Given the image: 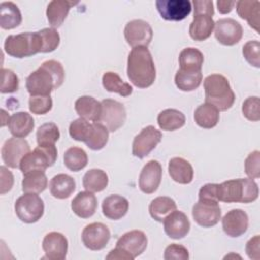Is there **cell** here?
I'll return each mask as SVG.
<instances>
[{"label": "cell", "instance_id": "cell-1", "mask_svg": "<svg viewBox=\"0 0 260 260\" xmlns=\"http://www.w3.org/2000/svg\"><path fill=\"white\" fill-rule=\"evenodd\" d=\"M64 78L63 65L56 60H47L26 77L25 87L30 96L50 95L63 84Z\"/></svg>", "mask_w": 260, "mask_h": 260}, {"label": "cell", "instance_id": "cell-2", "mask_svg": "<svg viewBox=\"0 0 260 260\" xmlns=\"http://www.w3.org/2000/svg\"><path fill=\"white\" fill-rule=\"evenodd\" d=\"M127 76L138 88H147L153 84L156 69L146 47H135L130 51L127 59Z\"/></svg>", "mask_w": 260, "mask_h": 260}, {"label": "cell", "instance_id": "cell-3", "mask_svg": "<svg viewBox=\"0 0 260 260\" xmlns=\"http://www.w3.org/2000/svg\"><path fill=\"white\" fill-rule=\"evenodd\" d=\"M258 195V185L250 178L233 179L217 184V199L221 202L250 203L255 201Z\"/></svg>", "mask_w": 260, "mask_h": 260}, {"label": "cell", "instance_id": "cell-4", "mask_svg": "<svg viewBox=\"0 0 260 260\" xmlns=\"http://www.w3.org/2000/svg\"><path fill=\"white\" fill-rule=\"evenodd\" d=\"M203 86L205 91V103L214 106L219 112L232 108L236 95L225 76L218 73L210 74L205 77Z\"/></svg>", "mask_w": 260, "mask_h": 260}, {"label": "cell", "instance_id": "cell-5", "mask_svg": "<svg viewBox=\"0 0 260 260\" xmlns=\"http://www.w3.org/2000/svg\"><path fill=\"white\" fill-rule=\"evenodd\" d=\"M192 3L194 18L189 26V35L194 41H205L211 36L214 28L213 2L211 0H194Z\"/></svg>", "mask_w": 260, "mask_h": 260}, {"label": "cell", "instance_id": "cell-6", "mask_svg": "<svg viewBox=\"0 0 260 260\" xmlns=\"http://www.w3.org/2000/svg\"><path fill=\"white\" fill-rule=\"evenodd\" d=\"M4 51L14 58H25L34 56L42 51V40L38 31L10 35L5 39Z\"/></svg>", "mask_w": 260, "mask_h": 260}, {"label": "cell", "instance_id": "cell-7", "mask_svg": "<svg viewBox=\"0 0 260 260\" xmlns=\"http://www.w3.org/2000/svg\"><path fill=\"white\" fill-rule=\"evenodd\" d=\"M58 157V150L55 144L52 145H38L32 151L27 152L19 164V169L22 174L35 170L45 171L52 167Z\"/></svg>", "mask_w": 260, "mask_h": 260}, {"label": "cell", "instance_id": "cell-8", "mask_svg": "<svg viewBox=\"0 0 260 260\" xmlns=\"http://www.w3.org/2000/svg\"><path fill=\"white\" fill-rule=\"evenodd\" d=\"M14 210L22 222L34 223L43 216L45 205L43 199L38 194L24 193L16 199Z\"/></svg>", "mask_w": 260, "mask_h": 260}, {"label": "cell", "instance_id": "cell-9", "mask_svg": "<svg viewBox=\"0 0 260 260\" xmlns=\"http://www.w3.org/2000/svg\"><path fill=\"white\" fill-rule=\"evenodd\" d=\"M101 104L102 111L98 122L103 124L110 132L117 131L126 121L127 114L124 105L112 99H105Z\"/></svg>", "mask_w": 260, "mask_h": 260}, {"label": "cell", "instance_id": "cell-10", "mask_svg": "<svg viewBox=\"0 0 260 260\" xmlns=\"http://www.w3.org/2000/svg\"><path fill=\"white\" fill-rule=\"evenodd\" d=\"M162 134L154 126L148 125L144 127L133 139L132 154L138 158L147 156L160 142Z\"/></svg>", "mask_w": 260, "mask_h": 260}, {"label": "cell", "instance_id": "cell-11", "mask_svg": "<svg viewBox=\"0 0 260 260\" xmlns=\"http://www.w3.org/2000/svg\"><path fill=\"white\" fill-rule=\"evenodd\" d=\"M124 37L127 44L132 47H148L153 38L150 24L142 19H133L127 22L124 28Z\"/></svg>", "mask_w": 260, "mask_h": 260}, {"label": "cell", "instance_id": "cell-12", "mask_svg": "<svg viewBox=\"0 0 260 260\" xmlns=\"http://www.w3.org/2000/svg\"><path fill=\"white\" fill-rule=\"evenodd\" d=\"M30 151V146L24 138H8L1 148V157L3 162L12 169L19 168L22 157Z\"/></svg>", "mask_w": 260, "mask_h": 260}, {"label": "cell", "instance_id": "cell-13", "mask_svg": "<svg viewBox=\"0 0 260 260\" xmlns=\"http://www.w3.org/2000/svg\"><path fill=\"white\" fill-rule=\"evenodd\" d=\"M192 216L194 221L202 228H211L221 218V209L218 202L198 200L193 205Z\"/></svg>", "mask_w": 260, "mask_h": 260}, {"label": "cell", "instance_id": "cell-14", "mask_svg": "<svg viewBox=\"0 0 260 260\" xmlns=\"http://www.w3.org/2000/svg\"><path fill=\"white\" fill-rule=\"evenodd\" d=\"M110 239L111 232L109 228L102 222L89 223L81 233L83 245L92 251H100L104 249L108 245Z\"/></svg>", "mask_w": 260, "mask_h": 260}, {"label": "cell", "instance_id": "cell-15", "mask_svg": "<svg viewBox=\"0 0 260 260\" xmlns=\"http://www.w3.org/2000/svg\"><path fill=\"white\" fill-rule=\"evenodd\" d=\"M214 37L223 46H234L241 41L243 27L233 18H221L214 23Z\"/></svg>", "mask_w": 260, "mask_h": 260}, {"label": "cell", "instance_id": "cell-16", "mask_svg": "<svg viewBox=\"0 0 260 260\" xmlns=\"http://www.w3.org/2000/svg\"><path fill=\"white\" fill-rule=\"evenodd\" d=\"M155 6L161 18L170 21L185 19L192 9L189 0H156Z\"/></svg>", "mask_w": 260, "mask_h": 260}, {"label": "cell", "instance_id": "cell-17", "mask_svg": "<svg viewBox=\"0 0 260 260\" xmlns=\"http://www.w3.org/2000/svg\"><path fill=\"white\" fill-rule=\"evenodd\" d=\"M147 247V237L139 230H133L122 235L116 243V248L125 252L131 260L141 255Z\"/></svg>", "mask_w": 260, "mask_h": 260}, {"label": "cell", "instance_id": "cell-18", "mask_svg": "<svg viewBox=\"0 0 260 260\" xmlns=\"http://www.w3.org/2000/svg\"><path fill=\"white\" fill-rule=\"evenodd\" d=\"M161 177L162 169L160 164L155 159L147 161L139 174V189L145 194L154 193L159 187Z\"/></svg>", "mask_w": 260, "mask_h": 260}, {"label": "cell", "instance_id": "cell-19", "mask_svg": "<svg viewBox=\"0 0 260 260\" xmlns=\"http://www.w3.org/2000/svg\"><path fill=\"white\" fill-rule=\"evenodd\" d=\"M45 258L49 260H64L68 251V241L66 237L58 232L48 233L42 243Z\"/></svg>", "mask_w": 260, "mask_h": 260}, {"label": "cell", "instance_id": "cell-20", "mask_svg": "<svg viewBox=\"0 0 260 260\" xmlns=\"http://www.w3.org/2000/svg\"><path fill=\"white\" fill-rule=\"evenodd\" d=\"M223 232L232 238H238L244 235L249 225L248 214L240 209H232L225 213L221 219Z\"/></svg>", "mask_w": 260, "mask_h": 260}, {"label": "cell", "instance_id": "cell-21", "mask_svg": "<svg viewBox=\"0 0 260 260\" xmlns=\"http://www.w3.org/2000/svg\"><path fill=\"white\" fill-rule=\"evenodd\" d=\"M164 230L168 237L179 240L187 236L190 231V221L188 216L180 210H174L164 219Z\"/></svg>", "mask_w": 260, "mask_h": 260}, {"label": "cell", "instance_id": "cell-22", "mask_svg": "<svg viewBox=\"0 0 260 260\" xmlns=\"http://www.w3.org/2000/svg\"><path fill=\"white\" fill-rule=\"evenodd\" d=\"M98 199L92 192H79L71 201V209L80 218L91 217L96 210Z\"/></svg>", "mask_w": 260, "mask_h": 260}, {"label": "cell", "instance_id": "cell-23", "mask_svg": "<svg viewBox=\"0 0 260 260\" xmlns=\"http://www.w3.org/2000/svg\"><path fill=\"white\" fill-rule=\"evenodd\" d=\"M8 129L14 137H26L35 127V120L27 112H16L8 118Z\"/></svg>", "mask_w": 260, "mask_h": 260}, {"label": "cell", "instance_id": "cell-24", "mask_svg": "<svg viewBox=\"0 0 260 260\" xmlns=\"http://www.w3.org/2000/svg\"><path fill=\"white\" fill-rule=\"evenodd\" d=\"M129 209V201L118 194H112L106 197L102 203L103 214L112 220H118L124 217Z\"/></svg>", "mask_w": 260, "mask_h": 260}, {"label": "cell", "instance_id": "cell-25", "mask_svg": "<svg viewBox=\"0 0 260 260\" xmlns=\"http://www.w3.org/2000/svg\"><path fill=\"white\" fill-rule=\"evenodd\" d=\"M169 175L179 184H190L193 181L194 171L191 164L183 157H173L169 161Z\"/></svg>", "mask_w": 260, "mask_h": 260}, {"label": "cell", "instance_id": "cell-26", "mask_svg": "<svg viewBox=\"0 0 260 260\" xmlns=\"http://www.w3.org/2000/svg\"><path fill=\"white\" fill-rule=\"evenodd\" d=\"M74 109L79 118L91 122H98L101 116L102 104L90 95H82L75 101Z\"/></svg>", "mask_w": 260, "mask_h": 260}, {"label": "cell", "instance_id": "cell-27", "mask_svg": "<svg viewBox=\"0 0 260 260\" xmlns=\"http://www.w3.org/2000/svg\"><path fill=\"white\" fill-rule=\"evenodd\" d=\"M50 192L57 199H66L75 191L74 179L67 174H58L50 181Z\"/></svg>", "mask_w": 260, "mask_h": 260}, {"label": "cell", "instance_id": "cell-28", "mask_svg": "<svg viewBox=\"0 0 260 260\" xmlns=\"http://www.w3.org/2000/svg\"><path fill=\"white\" fill-rule=\"evenodd\" d=\"M76 3L66 1V0H53L51 1L46 10L47 19L49 21V24L55 28L59 27L63 24L64 20L66 19L69 10L72 5Z\"/></svg>", "mask_w": 260, "mask_h": 260}, {"label": "cell", "instance_id": "cell-29", "mask_svg": "<svg viewBox=\"0 0 260 260\" xmlns=\"http://www.w3.org/2000/svg\"><path fill=\"white\" fill-rule=\"evenodd\" d=\"M194 120L203 129L214 128L219 122V111L208 103L201 104L194 111Z\"/></svg>", "mask_w": 260, "mask_h": 260}, {"label": "cell", "instance_id": "cell-30", "mask_svg": "<svg viewBox=\"0 0 260 260\" xmlns=\"http://www.w3.org/2000/svg\"><path fill=\"white\" fill-rule=\"evenodd\" d=\"M237 6V13L242 18L247 20L248 24L254 28L257 32L260 31L259 29V8L260 2L250 1V0H240L236 2Z\"/></svg>", "mask_w": 260, "mask_h": 260}, {"label": "cell", "instance_id": "cell-31", "mask_svg": "<svg viewBox=\"0 0 260 260\" xmlns=\"http://www.w3.org/2000/svg\"><path fill=\"white\" fill-rule=\"evenodd\" d=\"M22 21L21 12L18 6L11 2H1L0 4V26L3 29H12L17 27Z\"/></svg>", "mask_w": 260, "mask_h": 260}, {"label": "cell", "instance_id": "cell-32", "mask_svg": "<svg viewBox=\"0 0 260 260\" xmlns=\"http://www.w3.org/2000/svg\"><path fill=\"white\" fill-rule=\"evenodd\" d=\"M204 61L203 54L196 48H185L179 55L180 69L184 71L200 72Z\"/></svg>", "mask_w": 260, "mask_h": 260}, {"label": "cell", "instance_id": "cell-33", "mask_svg": "<svg viewBox=\"0 0 260 260\" xmlns=\"http://www.w3.org/2000/svg\"><path fill=\"white\" fill-rule=\"evenodd\" d=\"M21 187L23 193L39 194L45 191L48 187V179L45 171L35 170L23 174Z\"/></svg>", "mask_w": 260, "mask_h": 260}, {"label": "cell", "instance_id": "cell-34", "mask_svg": "<svg viewBox=\"0 0 260 260\" xmlns=\"http://www.w3.org/2000/svg\"><path fill=\"white\" fill-rule=\"evenodd\" d=\"M186 123L185 115L177 109L162 110L157 116V124L161 130L175 131L182 128Z\"/></svg>", "mask_w": 260, "mask_h": 260}, {"label": "cell", "instance_id": "cell-35", "mask_svg": "<svg viewBox=\"0 0 260 260\" xmlns=\"http://www.w3.org/2000/svg\"><path fill=\"white\" fill-rule=\"evenodd\" d=\"M176 209L177 204L175 200L168 196H158L152 199L148 206L150 216L158 222H162L166 216Z\"/></svg>", "mask_w": 260, "mask_h": 260}, {"label": "cell", "instance_id": "cell-36", "mask_svg": "<svg viewBox=\"0 0 260 260\" xmlns=\"http://www.w3.org/2000/svg\"><path fill=\"white\" fill-rule=\"evenodd\" d=\"M102 83L107 91L118 93L124 98L129 96L133 91L132 86L129 83L122 80L118 73L113 71H107L103 74Z\"/></svg>", "mask_w": 260, "mask_h": 260}, {"label": "cell", "instance_id": "cell-37", "mask_svg": "<svg viewBox=\"0 0 260 260\" xmlns=\"http://www.w3.org/2000/svg\"><path fill=\"white\" fill-rule=\"evenodd\" d=\"M109 184V177L107 173L101 169H91L87 171L82 179L83 188L86 191L95 193L101 192L107 188Z\"/></svg>", "mask_w": 260, "mask_h": 260}, {"label": "cell", "instance_id": "cell-38", "mask_svg": "<svg viewBox=\"0 0 260 260\" xmlns=\"http://www.w3.org/2000/svg\"><path fill=\"white\" fill-rule=\"evenodd\" d=\"M64 165L71 172H78L84 169L88 162L87 153L84 149L72 146L64 152Z\"/></svg>", "mask_w": 260, "mask_h": 260}, {"label": "cell", "instance_id": "cell-39", "mask_svg": "<svg viewBox=\"0 0 260 260\" xmlns=\"http://www.w3.org/2000/svg\"><path fill=\"white\" fill-rule=\"evenodd\" d=\"M202 72H191L178 69L175 75V84L182 91L197 89L202 81Z\"/></svg>", "mask_w": 260, "mask_h": 260}, {"label": "cell", "instance_id": "cell-40", "mask_svg": "<svg viewBox=\"0 0 260 260\" xmlns=\"http://www.w3.org/2000/svg\"><path fill=\"white\" fill-rule=\"evenodd\" d=\"M93 131V122L78 118L72 121L69 125V135L72 139L86 143L91 137Z\"/></svg>", "mask_w": 260, "mask_h": 260}, {"label": "cell", "instance_id": "cell-41", "mask_svg": "<svg viewBox=\"0 0 260 260\" xmlns=\"http://www.w3.org/2000/svg\"><path fill=\"white\" fill-rule=\"evenodd\" d=\"M38 145H52L60 138V131L55 123L48 122L41 125L36 133Z\"/></svg>", "mask_w": 260, "mask_h": 260}, {"label": "cell", "instance_id": "cell-42", "mask_svg": "<svg viewBox=\"0 0 260 260\" xmlns=\"http://www.w3.org/2000/svg\"><path fill=\"white\" fill-rule=\"evenodd\" d=\"M109 130L101 123L93 122V131L89 140L85 143L92 150L103 149L109 140Z\"/></svg>", "mask_w": 260, "mask_h": 260}, {"label": "cell", "instance_id": "cell-43", "mask_svg": "<svg viewBox=\"0 0 260 260\" xmlns=\"http://www.w3.org/2000/svg\"><path fill=\"white\" fill-rule=\"evenodd\" d=\"M42 40L41 53H51L55 51L60 44L59 32L53 27H46L38 31Z\"/></svg>", "mask_w": 260, "mask_h": 260}, {"label": "cell", "instance_id": "cell-44", "mask_svg": "<svg viewBox=\"0 0 260 260\" xmlns=\"http://www.w3.org/2000/svg\"><path fill=\"white\" fill-rule=\"evenodd\" d=\"M53 100L51 95H32L28 100V108L32 114L44 115L51 111Z\"/></svg>", "mask_w": 260, "mask_h": 260}, {"label": "cell", "instance_id": "cell-45", "mask_svg": "<svg viewBox=\"0 0 260 260\" xmlns=\"http://www.w3.org/2000/svg\"><path fill=\"white\" fill-rule=\"evenodd\" d=\"M260 100L258 96L247 98L242 105V113L244 117L252 122H258L260 120Z\"/></svg>", "mask_w": 260, "mask_h": 260}, {"label": "cell", "instance_id": "cell-46", "mask_svg": "<svg viewBox=\"0 0 260 260\" xmlns=\"http://www.w3.org/2000/svg\"><path fill=\"white\" fill-rule=\"evenodd\" d=\"M243 56L246 61L256 67H260V43L258 41H249L243 46Z\"/></svg>", "mask_w": 260, "mask_h": 260}, {"label": "cell", "instance_id": "cell-47", "mask_svg": "<svg viewBox=\"0 0 260 260\" xmlns=\"http://www.w3.org/2000/svg\"><path fill=\"white\" fill-rule=\"evenodd\" d=\"M2 84H1V93H12L18 89L19 80L17 75L7 68H2Z\"/></svg>", "mask_w": 260, "mask_h": 260}, {"label": "cell", "instance_id": "cell-48", "mask_svg": "<svg viewBox=\"0 0 260 260\" xmlns=\"http://www.w3.org/2000/svg\"><path fill=\"white\" fill-rule=\"evenodd\" d=\"M245 173L250 179H258L260 177V152L254 150L247 156L245 160Z\"/></svg>", "mask_w": 260, "mask_h": 260}, {"label": "cell", "instance_id": "cell-49", "mask_svg": "<svg viewBox=\"0 0 260 260\" xmlns=\"http://www.w3.org/2000/svg\"><path fill=\"white\" fill-rule=\"evenodd\" d=\"M165 260H188L189 252L186 247L179 244L169 245L164 253Z\"/></svg>", "mask_w": 260, "mask_h": 260}, {"label": "cell", "instance_id": "cell-50", "mask_svg": "<svg viewBox=\"0 0 260 260\" xmlns=\"http://www.w3.org/2000/svg\"><path fill=\"white\" fill-rule=\"evenodd\" d=\"M198 198L202 201L219 202L217 199V184L208 183L203 185L199 190Z\"/></svg>", "mask_w": 260, "mask_h": 260}, {"label": "cell", "instance_id": "cell-51", "mask_svg": "<svg viewBox=\"0 0 260 260\" xmlns=\"http://www.w3.org/2000/svg\"><path fill=\"white\" fill-rule=\"evenodd\" d=\"M0 176H1V179H0V194H5L7 193L8 191L11 190L12 186H13V183H14V178H13V175L12 173L4 166H1L0 167Z\"/></svg>", "mask_w": 260, "mask_h": 260}, {"label": "cell", "instance_id": "cell-52", "mask_svg": "<svg viewBox=\"0 0 260 260\" xmlns=\"http://www.w3.org/2000/svg\"><path fill=\"white\" fill-rule=\"evenodd\" d=\"M246 253L252 260L260 259V237L259 235L251 238L246 244Z\"/></svg>", "mask_w": 260, "mask_h": 260}, {"label": "cell", "instance_id": "cell-53", "mask_svg": "<svg viewBox=\"0 0 260 260\" xmlns=\"http://www.w3.org/2000/svg\"><path fill=\"white\" fill-rule=\"evenodd\" d=\"M217 9L221 14H226L230 13L234 6L236 5V1H226V0H218L216 2Z\"/></svg>", "mask_w": 260, "mask_h": 260}, {"label": "cell", "instance_id": "cell-54", "mask_svg": "<svg viewBox=\"0 0 260 260\" xmlns=\"http://www.w3.org/2000/svg\"><path fill=\"white\" fill-rule=\"evenodd\" d=\"M106 259H117V260H131V258L119 248H115L110 251L106 256Z\"/></svg>", "mask_w": 260, "mask_h": 260}]
</instances>
